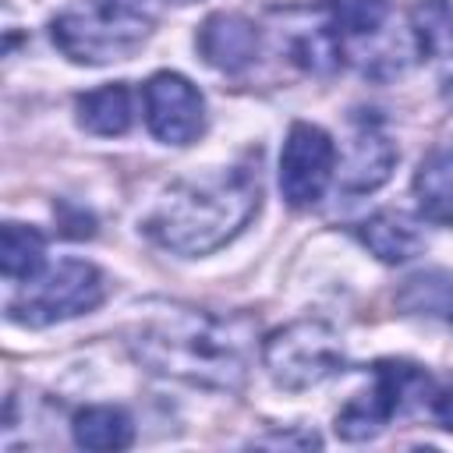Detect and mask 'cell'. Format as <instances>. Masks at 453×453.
I'll use <instances>...</instances> for the list:
<instances>
[{"label": "cell", "mask_w": 453, "mask_h": 453, "mask_svg": "<svg viewBox=\"0 0 453 453\" xmlns=\"http://www.w3.org/2000/svg\"><path fill=\"white\" fill-rule=\"evenodd\" d=\"M71 435L81 449H96V453L127 449L134 442V421L117 403H96V407H81L71 418Z\"/></svg>", "instance_id": "5bb4252c"}, {"label": "cell", "mask_w": 453, "mask_h": 453, "mask_svg": "<svg viewBox=\"0 0 453 453\" xmlns=\"http://www.w3.org/2000/svg\"><path fill=\"white\" fill-rule=\"evenodd\" d=\"M432 414H435L439 428L453 432V379H449V382L432 396Z\"/></svg>", "instance_id": "d6986e66"}, {"label": "cell", "mask_w": 453, "mask_h": 453, "mask_svg": "<svg viewBox=\"0 0 453 453\" xmlns=\"http://www.w3.org/2000/svg\"><path fill=\"white\" fill-rule=\"evenodd\" d=\"M357 237L361 244L386 265H400V262H411L414 255L425 251V234L418 230V223L396 209H382L375 216H368L361 226H357Z\"/></svg>", "instance_id": "7c38bea8"}, {"label": "cell", "mask_w": 453, "mask_h": 453, "mask_svg": "<svg viewBox=\"0 0 453 453\" xmlns=\"http://www.w3.org/2000/svg\"><path fill=\"white\" fill-rule=\"evenodd\" d=\"M411 35L425 57L453 60V0H414Z\"/></svg>", "instance_id": "e0dca14e"}, {"label": "cell", "mask_w": 453, "mask_h": 453, "mask_svg": "<svg viewBox=\"0 0 453 453\" xmlns=\"http://www.w3.org/2000/svg\"><path fill=\"white\" fill-rule=\"evenodd\" d=\"M336 28L350 35H375L389 14V0H326Z\"/></svg>", "instance_id": "ac0fdd59"}, {"label": "cell", "mask_w": 453, "mask_h": 453, "mask_svg": "<svg viewBox=\"0 0 453 453\" xmlns=\"http://www.w3.org/2000/svg\"><path fill=\"white\" fill-rule=\"evenodd\" d=\"M428 393H432V375L421 365L393 361V357L375 361L372 365V386L343 403V411L336 414L333 428L347 442L375 439L396 414L411 411Z\"/></svg>", "instance_id": "8992f818"}, {"label": "cell", "mask_w": 453, "mask_h": 453, "mask_svg": "<svg viewBox=\"0 0 453 453\" xmlns=\"http://www.w3.org/2000/svg\"><path fill=\"white\" fill-rule=\"evenodd\" d=\"M442 99H446V106L453 110V78H446V81H442Z\"/></svg>", "instance_id": "ffe728a7"}, {"label": "cell", "mask_w": 453, "mask_h": 453, "mask_svg": "<svg viewBox=\"0 0 453 453\" xmlns=\"http://www.w3.org/2000/svg\"><path fill=\"white\" fill-rule=\"evenodd\" d=\"M0 269L7 280H32L46 269V237L25 223H4L0 230Z\"/></svg>", "instance_id": "2e32d148"}, {"label": "cell", "mask_w": 453, "mask_h": 453, "mask_svg": "<svg viewBox=\"0 0 453 453\" xmlns=\"http://www.w3.org/2000/svg\"><path fill=\"white\" fill-rule=\"evenodd\" d=\"M258 205V170L251 163H237L170 184L145 216L142 230L159 248L184 258H198L234 241L255 219Z\"/></svg>", "instance_id": "7a4b0ae2"}, {"label": "cell", "mask_w": 453, "mask_h": 453, "mask_svg": "<svg viewBox=\"0 0 453 453\" xmlns=\"http://www.w3.org/2000/svg\"><path fill=\"white\" fill-rule=\"evenodd\" d=\"M131 357L163 379L195 389L237 393L255 357V322L248 315H216L202 308H166L127 333Z\"/></svg>", "instance_id": "6da1fadb"}, {"label": "cell", "mask_w": 453, "mask_h": 453, "mask_svg": "<svg viewBox=\"0 0 453 453\" xmlns=\"http://www.w3.org/2000/svg\"><path fill=\"white\" fill-rule=\"evenodd\" d=\"M106 280L85 258H64L39 276L25 280L18 297L7 304V319L28 329H46L78 315H88L103 304Z\"/></svg>", "instance_id": "277c9868"}, {"label": "cell", "mask_w": 453, "mask_h": 453, "mask_svg": "<svg viewBox=\"0 0 453 453\" xmlns=\"http://www.w3.org/2000/svg\"><path fill=\"white\" fill-rule=\"evenodd\" d=\"M262 368L276 389L304 393L343 368V343L322 319H297L262 340Z\"/></svg>", "instance_id": "5b68a950"}, {"label": "cell", "mask_w": 453, "mask_h": 453, "mask_svg": "<svg viewBox=\"0 0 453 453\" xmlns=\"http://www.w3.org/2000/svg\"><path fill=\"white\" fill-rule=\"evenodd\" d=\"M74 117H78V127L88 131V134H99V138L127 134V127L134 120L131 88L124 81H110V85L88 88V92H81L74 99Z\"/></svg>", "instance_id": "4fadbf2b"}, {"label": "cell", "mask_w": 453, "mask_h": 453, "mask_svg": "<svg viewBox=\"0 0 453 453\" xmlns=\"http://www.w3.org/2000/svg\"><path fill=\"white\" fill-rule=\"evenodd\" d=\"M180 4H188V0H180Z\"/></svg>", "instance_id": "7402d4cb"}, {"label": "cell", "mask_w": 453, "mask_h": 453, "mask_svg": "<svg viewBox=\"0 0 453 453\" xmlns=\"http://www.w3.org/2000/svg\"><path fill=\"white\" fill-rule=\"evenodd\" d=\"M166 0H71L53 21L50 39L71 60L103 67L134 57L159 25Z\"/></svg>", "instance_id": "3957f363"}, {"label": "cell", "mask_w": 453, "mask_h": 453, "mask_svg": "<svg viewBox=\"0 0 453 453\" xmlns=\"http://www.w3.org/2000/svg\"><path fill=\"white\" fill-rule=\"evenodd\" d=\"M195 46L202 53V60L223 74H241L244 67L255 64L258 57V25L237 11H216L209 14L198 32H195Z\"/></svg>", "instance_id": "9c48e42d"}, {"label": "cell", "mask_w": 453, "mask_h": 453, "mask_svg": "<svg viewBox=\"0 0 453 453\" xmlns=\"http://www.w3.org/2000/svg\"><path fill=\"white\" fill-rule=\"evenodd\" d=\"M411 191L421 219L435 226H453V142L425 152V159L414 170Z\"/></svg>", "instance_id": "8fae6325"}, {"label": "cell", "mask_w": 453, "mask_h": 453, "mask_svg": "<svg viewBox=\"0 0 453 453\" xmlns=\"http://www.w3.org/2000/svg\"><path fill=\"white\" fill-rule=\"evenodd\" d=\"M449 319H453V311H449Z\"/></svg>", "instance_id": "44dd1931"}, {"label": "cell", "mask_w": 453, "mask_h": 453, "mask_svg": "<svg viewBox=\"0 0 453 453\" xmlns=\"http://www.w3.org/2000/svg\"><path fill=\"white\" fill-rule=\"evenodd\" d=\"M290 60L301 64L308 74H333L343 64V42L333 18L297 25L290 32Z\"/></svg>", "instance_id": "9a60e30c"}, {"label": "cell", "mask_w": 453, "mask_h": 453, "mask_svg": "<svg viewBox=\"0 0 453 453\" xmlns=\"http://www.w3.org/2000/svg\"><path fill=\"white\" fill-rule=\"evenodd\" d=\"M333 173H336V145L329 131L308 120L290 124L280 152V191L287 205L311 209L326 195Z\"/></svg>", "instance_id": "52a82bcc"}, {"label": "cell", "mask_w": 453, "mask_h": 453, "mask_svg": "<svg viewBox=\"0 0 453 453\" xmlns=\"http://www.w3.org/2000/svg\"><path fill=\"white\" fill-rule=\"evenodd\" d=\"M400 152L396 145L389 142V134L382 131L379 120H361L350 134V149L340 163V188L347 195H365V191H375L389 180L393 166H396Z\"/></svg>", "instance_id": "30bf717a"}, {"label": "cell", "mask_w": 453, "mask_h": 453, "mask_svg": "<svg viewBox=\"0 0 453 453\" xmlns=\"http://www.w3.org/2000/svg\"><path fill=\"white\" fill-rule=\"evenodd\" d=\"M145 127L163 145H191L205 134V99L177 71H156L142 85Z\"/></svg>", "instance_id": "ba28073f"}]
</instances>
